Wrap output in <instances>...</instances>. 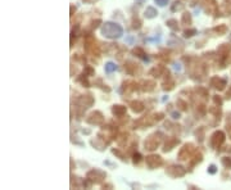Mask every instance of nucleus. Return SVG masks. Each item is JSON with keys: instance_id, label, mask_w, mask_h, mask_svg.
Segmentation results:
<instances>
[{"instance_id": "f257e3e1", "label": "nucleus", "mask_w": 231, "mask_h": 190, "mask_svg": "<svg viewBox=\"0 0 231 190\" xmlns=\"http://www.w3.org/2000/svg\"><path fill=\"white\" fill-rule=\"evenodd\" d=\"M132 106H134V110H141L143 109V104H140V103H132Z\"/></svg>"}]
</instances>
